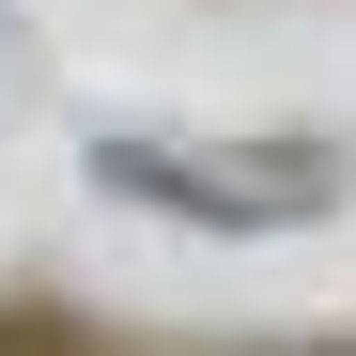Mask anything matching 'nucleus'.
<instances>
[{"mask_svg": "<svg viewBox=\"0 0 356 356\" xmlns=\"http://www.w3.org/2000/svg\"><path fill=\"white\" fill-rule=\"evenodd\" d=\"M93 186L124 202H170V217H310L341 186V155H186V140H93Z\"/></svg>", "mask_w": 356, "mask_h": 356, "instance_id": "nucleus-1", "label": "nucleus"}]
</instances>
